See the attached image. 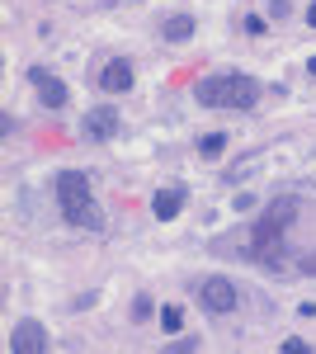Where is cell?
<instances>
[{"mask_svg": "<svg viewBox=\"0 0 316 354\" xmlns=\"http://www.w3.org/2000/svg\"><path fill=\"white\" fill-rule=\"evenodd\" d=\"M85 133L95 137V142H109V137L118 133V109H113V104L90 109V113H85Z\"/></svg>", "mask_w": 316, "mask_h": 354, "instance_id": "9", "label": "cell"}, {"mask_svg": "<svg viewBox=\"0 0 316 354\" xmlns=\"http://www.w3.org/2000/svg\"><path fill=\"white\" fill-rule=\"evenodd\" d=\"M222 151H227V133H208L198 142V156H203V161H217Z\"/></svg>", "mask_w": 316, "mask_h": 354, "instance_id": "11", "label": "cell"}, {"mask_svg": "<svg viewBox=\"0 0 316 354\" xmlns=\"http://www.w3.org/2000/svg\"><path fill=\"white\" fill-rule=\"evenodd\" d=\"M165 38L170 43H189L194 38V15H170L165 19Z\"/></svg>", "mask_w": 316, "mask_h": 354, "instance_id": "10", "label": "cell"}, {"mask_svg": "<svg viewBox=\"0 0 316 354\" xmlns=\"http://www.w3.org/2000/svg\"><path fill=\"white\" fill-rule=\"evenodd\" d=\"M292 218H297V198L284 194V198H274L260 213V222L250 227V255L264 260L269 270H284V265H279V241H284V232L292 227Z\"/></svg>", "mask_w": 316, "mask_h": 354, "instance_id": "2", "label": "cell"}, {"mask_svg": "<svg viewBox=\"0 0 316 354\" xmlns=\"http://www.w3.org/2000/svg\"><path fill=\"white\" fill-rule=\"evenodd\" d=\"M95 302H100V298H95V293H80V298L71 302V307H76V312H85V307H95Z\"/></svg>", "mask_w": 316, "mask_h": 354, "instance_id": "19", "label": "cell"}, {"mask_svg": "<svg viewBox=\"0 0 316 354\" xmlns=\"http://www.w3.org/2000/svg\"><path fill=\"white\" fill-rule=\"evenodd\" d=\"M95 81L104 85L109 95H123V90H132L137 71H132V62H128V57H113V62H104V71H100Z\"/></svg>", "mask_w": 316, "mask_h": 354, "instance_id": "7", "label": "cell"}, {"mask_svg": "<svg viewBox=\"0 0 316 354\" xmlns=\"http://www.w3.org/2000/svg\"><path fill=\"white\" fill-rule=\"evenodd\" d=\"M307 24H312V28H316V5H312V10H307Z\"/></svg>", "mask_w": 316, "mask_h": 354, "instance_id": "20", "label": "cell"}, {"mask_svg": "<svg viewBox=\"0 0 316 354\" xmlns=\"http://www.w3.org/2000/svg\"><path fill=\"white\" fill-rule=\"evenodd\" d=\"M307 76H316V57H312V62H307Z\"/></svg>", "mask_w": 316, "mask_h": 354, "instance_id": "21", "label": "cell"}, {"mask_svg": "<svg viewBox=\"0 0 316 354\" xmlns=\"http://www.w3.org/2000/svg\"><path fill=\"white\" fill-rule=\"evenodd\" d=\"M284 350H288V354H312V345H307V340H297V335H292V340H284Z\"/></svg>", "mask_w": 316, "mask_h": 354, "instance_id": "15", "label": "cell"}, {"mask_svg": "<svg viewBox=\"0 0 316 354\" xmlns=\"http://www.w3.org/2000/svg\"><path fill=\"white\" fill-rule=\"evenodd\" d=\"M245 33H264V19H260V15H245Z\"/></svg>", "mask_w": 316, "mask_h": 354, "instance_id": "18", "label": "cell"}, {"mask_svg": "<svg viewBox=\"0 0 316 354\" xmlns=\"http://www.w3.org/2000/svg\"><path fill=\"white\" fill-rule=\"evenodd\" d=\"M198 298H203V307L208 312H217V317H227V312H236V283L227 279V274H208L203 279V288H198Z\"/></svg>", "mask_w": 316, "mask_h": 354, "instance_id": "4", "label": "cell"}, {"mask_svg": "<svg viewBox=\"0 0 316 354\" xmlns=\"http://www.w3.org/2000/svg\"><path fill=\"white\" fill-rule=\"evenodd\" d=\"M264 15H269V19H288L292 5H288V0H269V5H264Z\"/></svg>", "mask_w": 316, "mask_h": 354, "instance_id": "13", "label": "cell"}, {"mask_svg": "<svg viewBox=\"0 0 316 354\" xmlns=\"http://www.w3.org/2000/svg\"><path fill=\"white\" fill-rule=\"evenodd\" d=\"M297 270H302V274H312V279H316V250H307V255L297 260Z\"/></svg>", "mask_w": 316, "mask_h": 354, "instance_id": "16", "label": "cell"}, {"mask_svg": "<svg viewBox=\"0 0 316 354\" xmlns=\"http://www.w3.org/2000/svg\"><path fill=\"white\" fill-rule=\"evenodd\" d=\"M194 100L208 104V109H255L260 100V81L255 76H241V71H222V76H208V81L194 85Z\"/></svg>", "mask_w": 316, "mask_h": 354, "instance_id": "3", "label": "cell"}, {"mask_svg": "<svg viewBox=\"0 0 316 354\" xmlns=\"http://www.w3.org/2000/svg\"><path fill=\"white\" fill-rule=\"evenodd\" d=\"M10 350L15 354H43L48 350V326L43 322H15V330H10Z\"/></svg>", "mask_w": 316, "mask_h": 354, "instance_id": "5", "label": "cell"}, {"mask_svg": "<svg viewBox=\"0 0 316 354\" xmlns=\"http://www.w3.org/2000/svg\"><path fill=\"white\" fill-rule=\"evenodd\" d=\"M185 198H189V189H185V185H165V189H156V198H151V213H156L160 222L180 218V208H185Z\"/></svg>", "mask_w": 316, "mask_h": 354, "instance_id": "8", "label": "cell"}, {"mask_svg": "<svg viewBox=\"0 0 316 354\" xmlns=\"http://www.w3.org/2000/svg\"><path fill=\"white\" fill-rule=\"evenodd\" d=\"M160 326H165V335H175V330L185 326V312L180 307H160Z\"/></svg>", "mask_w": 316, "mask_h": 354, "instance_id": "12", "label": "cell"}, {"mask_svg": "<svg viewBox=\"0 0 316 354\" xmlns=\"http://www.w3.org/2000/svg\"><path fill=\"white\" fill-rule=\"evenodd\" d=\"M165 350H198V340H194V335H180V340H170Z\"/></svg>", "mask_w": 316, "mask_h": 354, "instance_id": "17", "label": "cell"}, {"mask_svg": "<svg viewBox=\"0 0 316 354\" xmlns=\"http://www.w3.org/2000/svg\"><path fill=\"white\" fill-rule=\"evenodd\" d=\"M57 189V208H62V218L66 227H80V232H100V208H95V189H90V175L85 170H62L53 180Z\"/></svg>", "mask_w": 316, "mask_h": 354, "instance_id": "1", "label": "cell"}, {"mask_svg": "<svg viewBox=\"0 0 316 354\" xmlns=\"http://www.w3.org/2000/svg\"><path fill=\"white\" fill-rule=\"evenodd\" d=\"M28 85L38 90V104L43 109H62L66 104V85L57 81V76H48L43 66H28Z\"/></svg>", "mask_w": 316, "mask_h": 354, "instance_id": "6", "label": "cell"}, {"mask_svg": "<svg viewBox=\"0 0 316 354\" xmlns=\"http://www.w3.org/2000/svg\"><path fill=\"white\" fill-rule=\"evenodd\" d=\"M156 307H151V298H132V322H147Z\"/></svg>", "mask_w": 316, "mask_h": 354, "instance_id": "14", "label": "cell"}]
</instances>
